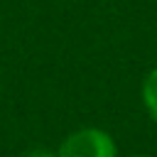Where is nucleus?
<instances>
[{
  "instance_id": "2",
  "label": "nucleus",
  "mask_w": 157,
  "mask_h": 157,
  "mask_svg": "<svg viewBox=\"0 0 157 157\" xmlns=\"http://www.w3.org/2000/svg\"><path fill=\"white\" fill-rule=\"evenodd\" d=\"M140 98H142V105H145L150 120L157 125V66L145 74L142 86H140Z\"/></svg>"
},
{
  "instance_id": "4",
  "label": "nucleus",
  "mask_w": 157,
  "mask_h": 157,
  "mask_svg": "<svg viewBox=\"0 0 157 157\" xmlns=\"http://www.w3.org/2000/svg\"><path fill=\"white\" fill-rule=\"evenodd\" d=\"M128 157H152V155H128Z\"/></svg>"
},
{
  "instance_id": "3",
  "label": "nucleus",
  "mask_w": 157,
  "mask_h": 157,
  "mask_svg": "<svg viewBox=\"0 0 157 157\" xmlns=\"http://www.w3.org/2000/svg\"><path fill=\"white\" fill-rule=\"evenodd\" d=\"M22 157H56V150H47V147H32L29 152H25Z\"/></svg>"
},
{
  "instance_id": "1",
  "label": "nucleus",
  "mask_w": 157,
  "mask_h": 157,
  "mask_svg": "<svg viewBox=\"0 0 157 157\" xmlns=\"http://www.w3.org/2000/svg\"><path fill=\"white\" fill-rule=\"evenodd\" d=\"M56 157H120L118 142L105 128L83 125L69 132L56 147Z\"/></svg>"
}]
</instances>
